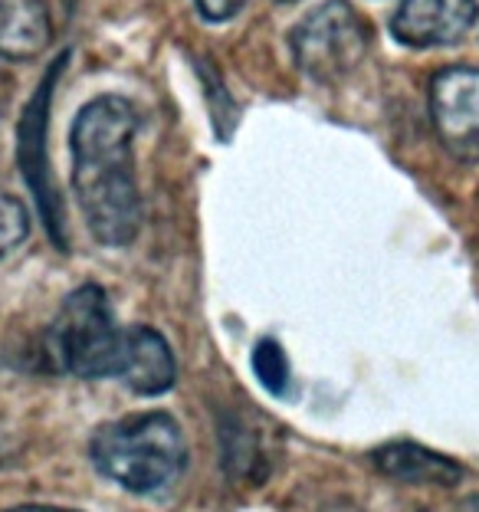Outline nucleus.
<instances>
[{
  "label": "nucleus",
  "mask_w": 479,
  "mask_h": 512,
  "mask_svg": "<svg viewBox=\"0 0 479 512\" xmlns=\"http://www.w3.org/2000/svg\"><path fill=\"white\" fill-rule=\"evenodd\" d=\"M66 66V56L56 60V66L46 73V79L40 83V89L33 92V99L27 102L23 109V119H20V138H17V158H20V171L27 178L33 197H37V207L50 227L53 240L66 247V234H63V204H60V194L53 188V171H50V161H46V112H50V99H53V86H56V76L63 73Z\"/></svg>",
  "instance_id": "obj_6"
},
{
  "label": "nucleus",
  "mask_w": 479,
  "mask_h": 512,
  "mask_svg": "<svg viewBox=\"0 0 479 512\" xmlns=\"http://www.w3.org/2000/svg\"><path fill=\"white\" fill-rule=\"evenodd\" d=\"M53 20L46 0H0V60L30 63L50 50Z\"/></svg>",
  "instance_id": "obj_9"
},
{
  "label": "nucleus",
  "mask_w": 479,
  "mask_h": 512,
  "mask_svg": "<svg viewBox=\"0 0 479 512\" xmlns=\"http://www.w3.org/2000/svg\"><path fill=\"white\" fill-rule=\"evenodd\" d=\"M479 17L476 0H401L391 17V33L404 46L430 50V46L460 43Z\"/></svg>",
  "instance_id": "obj_7"
},
{
  "label": "nucleus",
  "mask_w": 479,
  "mask_h": 512,
  "mask_svg": "<svg viewBox=\"0 0 479 512\" xmlns=\"http://www.w3.org/2000/svg\"><path fill=\"white\" fill-rule=\"evenodd\" d=\"M371 463L378 473L391 476L401 483H420V486H457L463 480V467L457 460L443 457L411 440H397V444H384L371 453Z\"/></svg>",
  "instance_id": "obj_10"
},
{
  "label": "nucleus",
  "mask_w": 479,
  "mask_h": 512,
  "mask_svg": "<svg viewBox=\"0 0 479 512\" xmlns=\"http://www.w3.org/2000/svg\"><path fill=\"white\" fill-rule=\"evenodd\" d=\"M125 329L115 325L105 289L86 283L73 289L40 339V358L50 371L76 378H115Z\"/></svg>",
  "instance_id": "obj_3"
},
{
  "label": "nucleus",
  "mask_w": 479,
  "mask_h": 512,
  "mask_svg": "<svg viewBox=\"0 0 479 512\" xmlns=\"http://www.w3.org/2000/svg\"><path fill=\"white\" fill-rule=\"evenodd\" d=\"M276 4H296V0H276Z\"/></svg>",
  "instance_id": "obj_15"
},
{
  "label": "nucleus",
  "mask_w": 479,
  "mask_h": 512,
  "mask_svg": "<svg viewBox=\"0 0 479 512\" xmlns=\"http://www.w3.org/2000/svg\"><path fill=\"white\" fill-rule=\"evenodd\" d=\"M197 4V14L210 23H227L247 7V0H194Z\"/></svg>",
  "instance_id": "obj_13"
},
{
  "label": "nucleus",
  "mask_w": 479,
  "mask_h": 512,
  "mask_svg": "<svg viewBox=\"0 0 479 512\" xmlns=\"http://www.w3.org/2000/svg\"><path fill=\"white\" fill-rule=\"evenodd\" d=\"M430 122L450 155L479 161V69L447 66L430 79Z\"/></svg>",
  "instance_id": "obj_5"
},
{
  "label": "nucleus",
  "mask_w": 479,
  "mask_h": 512,
  "mask_svg": "<svg viewBox=\"0 0 479 512\" xmlns=\"http://www.w3.org/2000/svg\"><path fill=\"white\" fill-rule=\"evenodd\" d=\"M135 135L138 112L122 96H99L86 102L69 132L73 191L89 234L102 247H128L142 230Z\"/></svg>",
  "instance_id": "obj_1"
},
{
  "label": "nucleus",
  "mask_w": 479,
  "mask_h": 512,
  "mask_svg": "<svg viewBox=\"0 0 479 512\" xmlns=\"http://www.w3.org/2000/svg\"><path fill=\"white\" fill-rule=\"evenodd\" d=\"M253 371L266 388L273 394H283L289 388V365H286V355L273 339H263L260 345L253 348Z\"/></svg>",
  "instance_id": "obj_12"
},
{
  "label": "nucleus",
  "mask_w": 479,
  "mask_h": 512,
  "mask_svg": "<svg viewBox=\"0 0 479 512\" xmlns=\"http://www.w3.org/2000/svg\"><path fill=\"white\" fill-rule=\"evenodd\" d=\"M115 378L128 384L135 394H165L178 378L171 345L155 329H142V325L125 329L122 362Z\"/></svg>",
  "instance_id": "obj_8"
},
{
  "label": "nucleus",
  "mask_w": 479,
  "mask_h": 512,
  "mask_svg": "<svg viewBox=\"0 0 479 512\" xmlns=\"http://www.w3.org/2000/svg\"><path fill=\"white\" fill-rule=\"evenodd\" d=\"M7 512H73V509H56V506H17Z\"/></svg>",
  "instance_id": "obj_14"
},
{
  "label": "nucleus",
  "mask_w": 479,
  "mask_h": 512,
  "mask_svg": "<svg viewBox=\"0 0 479 512\" xmlns=\"http://www.w3.org/2000/svg\"><path fill=\"white\" fill-rule=\"evenodd\" d=\"M89 457L105 480L122 490L151 496L178 483L188 467V444L168 414H128L92 434Z\"/></svg>",
  "instance_id": "obj_2"
},
{
  "label": "nucleus",
  "mask_w": 479,
  "mask_h": 512,
  "mask_svg": "<svg viewBox=\"0 0 479 512\" xmlns=\"http://www.w3.org/2000/svg\"><path fill=\"white\" fill-rule=\"evenodd\" d=\"M371 30L365 17L345 0H325L312 7L289 33V50L296 66L315 83L332 86L365 60Z\"/></svg>",
  "instance_id": "obj_4"
},
{
  "label": "nucleus",
  "mask_w": 479,
  "mask_h": 512,
  "mask_svg": "<svg viewBox=\"0 0 479 512\" xmlns=\"http://www.w3.org/2000/svg\"><path fill=\"white\" fill-rule=\"evenodd\" d=\"M30 237V211L20 197L0 191V260H7Z\"/></svg>",
  "instance_id": "obj_11"
}]
</instances>
